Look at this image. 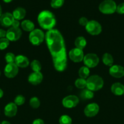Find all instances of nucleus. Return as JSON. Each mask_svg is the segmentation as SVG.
<instances>
[{
  "label": "nucleus",
  "mask_w": 124,
  "mask_h": 124,
  "mask_svg": "<svg viewBox=\"0 0 124 124\" xmlns=\"http://www.w3.org/2000/svg\"><path fill=\"white\" fill-rule=\"evenodd\" d=\"M103 79L98 75H92L86 79V88L92 92L100 90L103 87Z\"/></svg>",
  "instance_id": "nucleus-3"
},
{
  "label": "nucleus",
  "mask_w": 124,
  "mask_h": 124,
  "mask_svg": "<svg viewBox=\"0 0 124 124\" xmlns=\"http://www.w3.org/2000/svg\"><path fill=\"white\" fill-rule=\"evenodd\" d=\"M18 67L15 63L7 64L4 69V75L8 78H13L18 73Z\"/></svg>",
  "instance_id": "nucleus-11"
},
{
  "label": "nucleus",
  "mask_w": 124,
  "mask_h": 124,
  "mask_svg": "<svg viewBox=\"0 0 124 124\" xmlns=\"http://www.w3.org/2000/svg\"><path fill=\"white\" fill-rule=\"evenodd\" d=\"M38 22L41 28L51 30L56 24V19L53 13L49 10H43L38 16Z\"/></svg>",
  "instance_id": "nucleus-2"
},
{
  "label": "nucleus",
  "mask_w": 124,
  "mask_h": 124,
  "mask_svg": "<svg viewBox=\"0 0 124 124\" xmlns=\"http://www.w3.org/2000/svg\"><path fill=\"white\" fill-rule=\"evenodd\" d=\"M31 69L34 72H40L41 70V65L38 60H34L30 64Z\"/></svg>",
  "instance_id": "nucleus-25"
},
{
  "label": "nucleus",
  "mask_w": 124,
  "mask_h": 124,
  "mask_svg": "<svg viewBox=\"0 0 124 124\" xmlns=\"http://www.w3.org/2000/svg\"><path fill=\"white\" fill-rule=\"evenodd\" d=\"M0 76H1V71H0Z\"/></svg>",
  "instance_id": "nucleus-42"
},
{
  "label": "nucleus",
  "mask_w": 124,
  "mask_h": 124,
  "mask_svg": "<svg viewBox=\"0 0 124 124\" xmlns=\"http://www.w3.org/2000/svg\"><path fill=\"white\" fill-rule=\"evenodd\" d=\"M3 1L6 3H9V2H10L11 1H12V0H3Z\"/></svg>",
  "instance_id": "nucleus-39"
},
{
  "label": "nucleus",
  "mask_w": 124,
  "mask_h": 124,
  "mask_svg": "<svg viewBox=\"0 0 124 124\" xmlns=\"http://www.w3.org/2000/svg\"><path fill=\"white\" fill-rule=\"evenodd\" d=\"M16 56L12 53H7L5 56V59L7 64L14 63Z\"/></svg>",
  "instance_id": "nucleus-31"
},
{
  "label": "nucleus",
  "mask_w": 124,
  "mask_h": 124,
  "mask_svg": "<svg viewBox=\"0 0 124 124\" xmlns=\"http://www.w3.org/2000/svg\"><path fill=\"white\" fill-rule=\"evenodd\" d=\"M60 124H71L72 119L68 115H63L59 119Z\"/></svg>",
  "instance_id": "nucleus-29"
},
{
  "label": "nucleus",
  "mask_w": 124,
  "mask_h": 124,
  "mask_svg": "<svg viewBox=\"0 0 124 124\" xmlns=\"http://www.w3.org/2000/svg\"><path fill=\"white\" fill-rule=\"evenodd\" d=\"M12 26L13 27H15V28H19V21H18V20L14 19L13 23H12Z\"/></svg>",
  "instance_id": "nucleus-36"
},
{
  "label": "nucleus",
  "mask_w": 124,
  "mask_h": 124,
  "mask_svg": "<svg viewBox=\"0 0 124 124\" xmlns=\"http://www.w3.org/2000/svg\"><path fill=\"white\" fill-rule=\"evenodd\" d=\"M26 14V12L24 8L17 7L13 10L12 15H13L15 19L19 21L23 19L25 17Z\"/></svg>",
  "instance_id": "nucleus-19"
},
{
  "label": "nucleus",
  "mask_w": 124,
  "mask_h": 124,
  "mask_svg": "<svg viewBox=\"0 0 124 124\" xmlns=\"http://www.w3.org/2000/svg\"><path fill=\"white\" fill-rule=\"evenodd\" d=\"M45 39L52 57L56 70L63 71L66 69L67 57L64 41L58 30L52 29L46 32Z\"/></svg>",
  "instance_id": "nucleus-1"
},
{
  "label": "nucleus",
  "mask_w": 124,
  "mask_h": 124,
  "mask_svg": "<svg viewBox=\"0 0 124 124\" xmlns=\"http://www.w3.org/2000/svg\"><path fill=\"white\" fill-rule=\"evenodd\" d=\"M14 19H15L12 14L7 12V13L2 14V15L1 16L0 23H1L2 26L4 27H9L10 26H12Z\"/></svg>",
  "instance_id": "nucleus-14"
},
{
  "label": "nucleus",
  "mask_w": 124,
  "mask_h": 124,
  "mask_svg": "<svg viewBox=\"0 0 124 124\" xmlns=\"http://www.w3.org/2000/svg\"><path fill=\"white\" fill-rule=\"evenodd\" d=\"M17 113V105L15 103L10 102L4 108V114L7 117H12L15 116Z\"/></svg>",
  "instance_id": "nucleus-16"
},
{
  "label": "nucleus",
  "mask_w": 124,
  "mask_h": 124,
  "mask_svg": "<svg viewBox=\"0 0 124 124\" xmlns=\"http://www.w3.org/2000/svg\"><path fill=\"white\" fill-rule=\"evenodd\" d=\"M69 58L74 62H80L83 60L84 53L83 50L74 48L71 50L69 53Z\"/></svg>",
  "instance_id": "nucleus-8"
},
{
  "label": "nucleus",
  "mask_w": 124,
  "mask_h": 124,
  "mask_svg": "<svg viewBox=\"0 0 124 124\" xmlns=\"http://www.w3.org/2000/svg\"><path fill=\"white\" fill-rule=\"evenodd\" d=\"M2 15V8H1V6H0V17Z\"/></svg>",
  "instance_id": "nucleus-41"
},
{
  "label": "nucleus",
  "mask_w": 124,
  "mask_h": 124,
  "mask_svg": "<svg viewBox=\"0 0 124 124\" xmlns=\"http://www.w3.org/2000/svg\"><path fill=\"white\" fill-rule=\"evenodd\" d=\"M15 63L18 67L26 68L29 65V61L25 56L18 55L16 56Z\"/></svg>",
  "instance_id": "nucleus-17"
},
{
  "label": "nucleus",
  "mask_w": 124,
  "mask_h": 124,
  "mask_svg": "<svg viewBox=\"0 0 124 124\" xmlns=\"http://www.w3.org/2000/svg\"></svg>",
  "instance_id": "nucleus-44"
},
{
  "label": "nucleus",
  "mask_w": 124,
  "mask_h": 124,
  "mask_svg": "<svg viewBox=\"0 0 124 124\" xmlns=\"http://www.w3.org/2000/svg\"><path fill=\"white\" fill-rule=\"evenodd\" d=\"M26 101V99L23 95H18L15 98L14 101V103L17 106H20L24 104Z\"/></svg>",
  "instance_id": "nucleus-30"
},
{
  "label": "nucleus",
  "mask_w": 124,
  "mask_h": 124,
  "mask_svg": "<svg viewBox=\"0 0 124 124\" xmlns=\"http://www.w3.org/2000/svg\"><path fill=\"white\" fill-rule=\"evenodd\" d=\"M99 111V107L96 103L88 104L84 110V113L87 117H91L96 116Z\"/></svg>",
  "instance_id": "nucleus-12"
},
{
  "label": "nucleus",
  "mask_w": 124,
  "mask_h": 124,
  "mask_svg": "<svg viewBox=\"0 0 124 124\" xmlns=\"http://www.w3.org/2000/svg\"><path fill=\"white\" fill-rule=\"evenodd\" d=\"M83 62L87 67L94 68L98 65L99 62V58L95 53H88L84 56Z\"/></svg>",
  "instance_id": "nucleus-7"
},
{
  "label": "nucleus",
  "mask_w": 124,
  "mask_h": 124,
  "mask_svg": "<svg viewBox=\"0 0 124 124\" xmlns=\"http://www.w3.org/2000/svg\"><path fill=\"white\" fill-rule=\"evenodd\" d=\"M80 96L83 100H88V99H91L93 98L94 93L92 91L90 90L88 88H84L80 92Z\"/></svg>",
  "instance_id": "nucleus-21"
},
{
  "label": "nucleus",
  "mask_w": 124,
  "mask_h": 124,
  "mask_svg": "<svg viewBox=\"0 0 124 124\" xmlns=\"http://www.w3.org/2000/svg\"><path fill=\"white\" fill-rule=\"evenodd\" d=\"M102 61L105 65L111 67L114 62V59L111 54L108 53H105L102 56Z\"/></svg>",
  "instance_id": "nucleus-23"
},
{
  "label": "nucleus",
  "mask_w": 124,
  "mask_h": 124,
  "mask_svg": "<svg viewBox=\"0 0 124 124\" xmlns=\"http://www.w3.org/2000/svg\"><path fill=\"white\" fill-rule=\"evenodd\" d=\"M9 41L7 38H0V50H4L9 46Z\"/></svg>",
  "instance_id": "nucleus-32"
},
{
  "label": "nucleus",
  "mask_w": 124,
  "mask_h": 124,
  "mask_svg": "<svg viewBox=\"0 0 124 124\" xmlns=\"http://www.w3.org/2000/svg\"><path fill=\"white\" fill-rule=\"evenodd\" d=\"M29 38L32 44L34 46H39L44 39L45 35L43 31L40 29H34L30 32Z\"/></svg>",
  "instance_id": "nucleus-5"
},
{
  "label": "nucleus",
  "mask_w": 124,
  "mask_h": 124,
  "mask_svg": "<svg viewBox=\"0 0 124 124\" xmlns=\"http://www.w3.org/2000/svg\"><path fill=\"white\" fill-rule=\"evenodd\" d=\"M1 124H10L9 122H7V121H3V122H2Z\"/></svg>",
  "instance_id": "nucleus-40"
},
{
  "label": "nucleus",
  "mask_w": 124,
  "mask_h": 124,
  "mask_svg": "<svg viewBox=\"0 0 124 124\" xmlns=\"http://www.w3.org/2000/svg\"><path fill=\"white\" fill-rule=\"evenodd\" d=\"M64 0H51V6L53 8H60L64 4Z\"/></svg>",
  "instance_id": "nucleus-28"
},
{
  "label": "nucleus",
  "mask_w": 124,
  "mask_h": 124,
  "mask_svg": "<svg viewBox=\"0 0 124 124\" xmlns=\"http://www.w3.org/2000/svg\"><path fill=\"white\" fill-rule=\"evenodd\" d=\"M21 35L22 31L20 29L12 27L7 31L6 38L9 41H16L20 38Z\"/></svg>",
  "instance_id": "nucleus-9"
},
{
  "label": "nucleus",
  "mask_w": 124,
  "mask_h": 124,
  "mask_svg": "<svg viewBox=\"0 0 124 124\" xmlns=\"http://www.w3.org/2000/svg\"><path fill=\"white\" fill-rule=\"evenodd\" d=\"M79 75L80 78H83L86 79L89 77V69L86 66L81 67L79 71Z\"/></svg>",
  "instance_id": "nucleus-24"
},
{
  "label": "nucleus",
  "mask_w": 124,
  "mask_h": 124,
  "mask_svg": "<svg viewBox=\"0 0 124 124\" xmlns=\"http://www.w3.org/2000/svg\"><path fill=\"white\" fill-rule=\"evenodd\" d=\"M29 104L30 107L33 108H38L40 105V101L36 97H33L30 99Z\"/></svg>",
  "instance_id": "nucleus-27"
},
{
  "label": "nucleus",
  "mask_w": 124,
  "mask_h": 124,
  "mask_svg": "<svg viewBox=\"0 0 124 124\" xmlns=\"http://www.w3.org/2000/svg\"><path fill=\"white\" fill-rule=\"evenodd\" d=\"M79 102V99L75 95H69L65 97L62 101V104L67 108L75 107Z\"/></svg>",
  "instance_id": "nucleus-10"
},
{
  "label": "nucleus",
  "mask_w": 124,
  "mask_h": 124,
  "mask_svg": "<svg viewBox=\"0 0 124 124\" xmlns=\"http://www.w3.org/2000/svg\"><path fill=\"white\" fill-rule=\"evenodd\" d=\"M117 6L113 0H105L99 5L98 9L101 13L106 15L113 14L116 12Z\"/></svg>",
  "instance_id": "nucleus-4"
},
{
  "label": "nucleus",
  "mask_w": 124,
  "mask_h": 124,
  "mask_svg": "<svg viewBox=\"0 0 124 124\" xmlns=\"http://www.w3.org/2000/svg\"><path fill=\"white\" fill-rule=\"evenodd\" d=\"M21 25L24 31L31 32L35 29V25L34 23L30 20H24L21 24Z\"/></svg>",
  "instance_id": "nucleus-20"
},
{
  "label": "nucleus",
  "mask_w": 124,
  "mask_h": 124,
  "mask_svg": "<svg viewBox=\"0 0 124 124\" xmlns=\"http://www.w3.org/2000/svg\"><path fill=\"white\" fill-rule=\"evenodd\" d=\"M32 124H44V122L41 119H36L35 121H34Z\"/></svg>",
  "instance_id": "nucleus-37"
},
{
  "label": "nucleus",
  "mask_w": 124,
  "mask_h": 124,
  "mask_svg": "<svg viewBox=\"0 0 124 124\" xmlns=\"http://www.w3.org/2000/svg\"><path fill=\"white\" fill-rule=\"evenodd\" d=\"M86 30L91 35H98L102 32V25L99 23L95 20H91L88 22L85 26Z\"/></svg>",
  "instance_id": "nucleus-6"
},
{
  "label": "nucleus",
  "mask_w": 124,
  "mask_h": 124,
  "mask_svg": "<svg viewBox=\"0 0 124 124\" xmlns=\"http://www.w3.org/2000/svg\"><path fill=\"white\" fill-rule=\"evenodd\" d=\"M75 85L77 88L84 89L86 87V80L83 78H79L75 81Z\"/></svg>",
  "instance_id": "nucleus-26"
},
{
  "label": "nucleus",
  "mask_w": 124,
  "mask_h": 124,
  "mask_svg": "<svg viewBox=\"0 0 124 124\" xmlns=\"http://www.w3.org/2000/svg\"><path fill=\"white\" fill-rule=\"evenodd\" d=\"M86 39L83 36H79L75 40V46L76 48H80V49L83 50L86 46Z\"/></svg>",
  "instance_id": "nucleus-22"
},
{
  "label": "nucleus",
  "mask_w": 124,
  "mask_h": 124,
  "mask_svg": "<svg viewBox=\"0 0 124 124\" xmlns=\"http://www.w3.org/2000/svg\"><path fill=\"white\" fill-rule=\"evenodd\" d=\"M3 94H4L3 91H2L1 89H0V98H1L2 96H3Z\"/></svg>",
  "instance_id": "nucleus-38"
},
{
  "label": "nucleus",
  "mask_w": 124,
  "mask_h": 124,
  "mask_svg": "<svg viewBox=\"0 0 124 124\" xmlns=\"http://www.w3.org/2000/svg\"><path fill=\"white\" fill-rule=\"evenodd\" d=\"M79 22L80 25L85 27L86 25H87L89 21L88 20L87 18H85V17H81V18H80V19H79Z\"/></svg>",
  "instance_id": "nucleus-34"
},
{
  "label": "nucleus",
  "mask_w": 124,
  "mask_h": 124,
  "mask_svg": "<svg viewBox=\"0 0 124 124\" xmlns=\"http://www.w3.org/2000/svg\"><path fill=\"white\" fill-rule=\"evenodd\" d=\"M111 76L115 78H121L124 76V68L119 65H112L109 70Z\"/></svg>",
  "instance_id": "nucleus-13"
},
{
  "label": "nucleus",
  "mask_w": 124,
  "mask_h": 124,
  "mask_svg": "<svg viewBox=\"0 0 124 124\" xmlns=\"http://www.w3.org/2000/svg\"><path fill=\"white\" fill-rule=\"evenodd\" d=\"M6 33L7 31L3 29H0V38H4L6 37Z\"/></svg>",
  "instance_id": "nucleus-35"
},
{
  "label": "nucleus",
  "mask_w": 124,
  "mask_h": 124,
  "mask_svg": "<svg viewBox=\"0 0 124 124\" xmlns=\"http://www.w3.org/2000/svg\"><path fill=\"white\" fill-rule=\"evenodd\" d=\"M116 12L119 14H124V2L120 4L117 6Z\"/></svg>",
  "instance_id": "nucleus-33"
},
{
  "label": "nucleus",
  "mask_w": 124,
  "mask_h": 124,
  "mask_svg": "<svg viewBox=\"0 0 124 124\" xmlns=\"http://www.w3.org/2000/svg\"><path fill=\"white\" fill-rule=\"evenodd\" d=\"M43 76L41 72H33L28 77V81L31 84L36 85L40 84L42 81Z\"/></svg>",
  "instance_id": "nucleus-15"
},
{
  "label": "nucleus",
  "mask_w": 124,
  "mask_h": 124,
  "mask_svg": "<svg viewBox=\"0 0 124 124\" xmlns=\"http://www.w3.org/2000/svg\"><path fill=\"white\" fill-rule=\"evenodd\" d=\"M111 90L112 93L115 95H122L124 93V85L120 82H115L112 85Z\"/></svg>",
  "instance_id": "nucleus-18"
},
{
  "label": "nucleus",
  "mask_w": 124,
  "mask_h": 124,
  "mask_svg": "<svg viewBox=\"0 0 124 124\" xmlns=\"http://www.w3.org/2000/svg\"></svg>",
  "instance_id": "nucleus-43"
}]
</instances>
